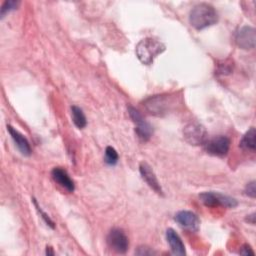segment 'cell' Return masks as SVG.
<instances>
[{
  "label": "cell",
  "mask_w": 256,
  "mask_h": 256,
  "mask_svg": "<svg viewBox=\"0 0 256 256\" xmlns=\"http://www.w3.org/2000/svg\"><path fill=\"white\" fill-rule=\"evenodd\" d=\"M199 199L204 205L208 207L224 206L227 208H234L238 205L237 200L235 198L219 192H213V191L201 193L199 195Z\"/></svg>",
  "instance_id": "obj_4"
},
{
  "label": "cell",
  "mask_w": 256,
  "mask_h": 256,
  "mask_svg": "<svg viewBox=\"0 0 256 256\" xmlns=\"http://www.w3.org/2000/svg\"><path fill=\"white\" fill-rule=\"evenodd\" d=\"M139 171H140V175H141L142 179L147 183V185L152 190H154L157 194L163 195V191L160 186V183H159L154 171L152 170L151 166L146 162H141L139 165Z\"/></svg>",
  "instance_id": "obj_11"
},
{
  "label": "cell",
  "mask_w": 256,
  "mask_h": 256,
  "mask_svg": "<svg viewBox=\"0 0 256 256\" xmlns=\"http://www.w3.org/2000/svg\"><path fill=\"white\" fill-rule=\"evenodd\" d=\"M51 176L53 180L62 188L67 190L68 192H73L75 189V185L73 180L68 175L67 171L61 167H55L51 171Z\"/></svg>",
  "instance_id": "obj_12"
},
{
  "label": "cell",
  "mask_w": 256,
  "mask_h": 256,
  "mask_svg": "<svg viewBox=\"0 0 256 256\" xmlns=\"http://www.w3.org/2000/svg\"><path fill=\"white\" fill-rule=\"evenodd\" d=\"M33 202H34V204H35V206H36V208H37V210L39 211V213L41 214V217H42V219L46 222V224L49 226V227H51L52 229L55 227V225H54V222L50 219V217L45 213V212H43L42 210H41V208L38 206V204H37V202H36V200L35 199H33Z\"/></svg>",
  "instance_id": "obj_21"
},
{
  "label": "cell",
  "mask_w": 256,
  "mask_h": 256,
  "mask_svg": "<svg viewBox=\"0 0 256 256\" xmlns=\"http://www.w3.org/2000/svg\"><path fill=\"white\" fill-rule=\"evenodd\" d=\"M255 29L251 26L241 27L235 36V41L237 45L245 50L253 49L255 47Z\"/></svg>",
  "instance_id": "obj_10"
},
{
  "label": "cell",
  "mask_w": 256,
  "mask_h": 256,
  "mask_svg": "<svg viewBox=\"0 0 256 256\" xmlns=\"http://www.w3.org/2000/svg\"><path fill=\"white\" fill-rule=\"evenodd\" d=\"M118 158L117 151L113 147L107 146L105 149V162L108 165H115L118 162Z\"/></svg>",
  "instance_id": "obj_17"
},
{
  "label": "cell",
  "mask_w": 256,
  "mask_h": 256,
  "mask_svg": "<svg viewBox=\"0 0 256 256\" xmlns=\"http://www.w3.org/2000/svg\"><path fill=\"white\" fill-rule=\"evenodd\" d=\"M135 254L136 255H140V256H150V255H155L156 252L148 247V246H139L136 250H135Z\"/></svg>",
  "instance_id": "obj_20"
},
{
  "label": "cell",
  "mask_w": 256,
  "mask_h": 256,
  "mask_svg": "<svg viewBox=\"0 0 256 256\" xmlns=\"http://www.w3.org/2000/svg\"><path fill=\"white\" fill-rule=\"evenodd\" d=\"M248 217H246V221H248L249 223H251L252 225H254L255 224V213H252V214H250V215H247Z\"/></svg>",
  "instance_id": "obj_24"
},
{
  "label": "cell",
  "mask_w": 256,
  "mask_h": 256,
  "mask_svg": "<svg viewBox=\"0 0 256 256\" xmlns=\"http://www.w3.org/2000/svg\"><path fill=\"white\" fill-rule=\"evenodd\" d=\"M245 194L251 198H255L256 197V188H255V181H251L249 182L244 190Z\"/></svg>",
  "instance_id": "obj_22"
},
{
  "label": "cell",
  "mask_w": 256,
  "mask_h": 256,
  "mask_svg": "<svg viewBox=\"0 0 256 256\" xmlns=\"http://www.w3.org/2000/svg\"><path fill=\"white\" fill-rule=\"evenodd\" d=\"M255 137H256V130L254 127H251L242 137L239 146L244 149V150H248L251 152H255L256 150V141H255Z\"/></svg>",
  "instance_id": "obj_15"
},
{
  "label": "cell",
  "mask_w": 256,
  "mask_h": 256,
  "mask_svg": "<svg viewBox=\"0 0 256 256\" xmlns=\"http://www.w3.org/2000/svg\"><path fill=\"white\" fill-rule=\"evenodd\" d=\"M46 255H54V252L52 251L51 247H47L46 248Z\"/></svg>",
  "instance_id": "obj_25"
},
{
  "label": "cell",
  "mask_w": 256,
  "mask_h": 256,
  "mask_svg": "<svg viewBox=\"0 0 256 256\" xmlns=\"http://www.w3.org/2000/svg\"><path fill=\"white\" fill-rule=\"evenodd\" d=\"M218 21V13L215 8L208 3L195 5L189 14L190 25L196 30L205 29L214 25Z\"/></svg>",
  "instance_id": "obj_1"
},
{
  "label": "cell",
  "mask_w": 256,
  "mask_h": 256,
  "mask_svg": "<svg viewBox=\"0 0 256 256\" xmlns=\"http://www.w3.org/2000/svg\"><path fill=\"white\" fill-rule=\"evenodd\" d=\"M183 137L190 145H203L207 141V131L202 124L191 122L184 127Z\"/></svg>",
  "instance_id": "obj_5"
},
{
  "label": "cell",
  "mask_w": 256,
  "mask_h": 256,
  "mask_svg": "<svg viewBox=\"0 0 256 256\" xmlns=\"http://www.w3.org/2000/svg\"><path fill=\"white\" fill-rule=\"evenodd\" d=\"M166 239H167L170 249L174 255L182 256V255L186 254L185 245L182 242L181 237L178 235V233L174 229L168 228L166 230Z\"/></svg>",
  "instance_id": "obj_13"
},
{
  "label": "cell",
  "mask_w": 256,
  "mask_h": 256,
  "mask_svg": "<svg viewBox=\"0 0 256 256\" xmlns=\"http://www.w3.org/2000/svg\"><path fill=\"white\" fill-rule=\"evenodd\" d=\"M239 253L242 254V255H254V251L252 250V248L248 244H244L241 247Z\"/></svg>",
  "instance_id": "obj_23"
},
{
  "label": "cell",
  "mask_w": 256,
  "mask_h": 256,
  "mask_svg": "<svg viewBox=\"0 0 256 256\" xmlns=\"http://www.w3.org/2000/svg\"><path fill=\"white\" fill-rule=\"evenodd\" d=\"M177 102L174 94L154 95L144 101L145 109L154 116H164L172 111Z\"/></svg>",
  "instance_id": "obj_3"
},
{
  "label": "cell",
  "mask_w": 256,
  "mask_h": 256,
  "mask_svg": "<svg viewBox=\"0 0 256 256\" xmlns=\"http://www.w3.org/2000/svg\"><path fill=\"white\" fill-rule=\"evenodd\" d=\"M128 113L135 124V132L137 136L144 142L148 141L153 134L152 126L143 118L141 113L136 108L129 106Z\"/></svg>",
  "instance_id": "obj_6"
},
{
  "label": "cell",
  "mask_w": 256,
  "mask_h": 256,
  "mask_svg": "<svg viewBox=\"0 0 256 256\" xmlns=\"http://www.w3.org/2000/svg\"><path fill=\"white\" fill-rule=\"evenodd\" d=\"M165 49L166 46L162 42L154 38L147 37L137 43L135 53L141 63L150 65L158 55L165 51Z\"/></svg>",
  "instance_id": "obj_2"
},
{
  "label": "cell",
  "mask_w": 256,
  "mask_h": 256,
  "mask_svg": "<svg viewBox=\"0 0 256 256\" xmlns=\"http://www.w3.org/2000/svg\"><path fill=\"white\" fill-rule=\"evenodd\" d=\"M71 115H72V120L73 123L75 124V126L79 129H83L86 124H87V120L85 117V114L83 112V110L78 107V106H71Z\"/></svg>",
  "instance_id": "obj_16"
},
{
  "label": "cell",
  "mask_w": 256,
  "mask_h": 256,
  "mask_svg": "<svg viewBox=\"0 0 256 256\" xmlns=\"http://www.w3.org/2000/svg\"><path fill=\"white\" fill-rule=\"evenodd\" d=\"M7 130L9 132V134L11 135L12 139L14 140L17 148L19 149V151L21 152L22 155L24 156H29L31 154V147L29 144V141L27 140V138L21 134L18 130H16L14 127H12L11 125H7Z\"/></svg>",
  "instance_id": "obj_14"
},
{
  "label": "cell",
  "mask_w": 256,
  "mask_h": 256,
  "mask_svg": "<svg viewBox=\"0 0 256 256\" xmlns=\"http://www.w3.org/2000/svg\"><path fill=\"white\" fill-rule=\"evenodd\" d=\"M107 244L108 246L117 253L124 254L128 250L129 241L124 233V231L120 228H113L107 235Z\"/></svg>",
  "instance_id": "obj_8"
},
{
  "label": "cell",
  "mask_w": 256,
  "mask_h": 256,
  "mask_svg": "<svg viewBox=\"0 0 256 256\" xmlns=\"http://www.w3.org/2000/svg\"><path fill=\"white\" fill-rule=\"evenodd\" d=\"M174 219L182 228L190 232H197L200 228V220L192 211L181 210L175 214Z\"/></svg>",
  "instance_id": "obj_9"
},
{
  "label": "cell",
  "mask_w": 256,
  "mask_h": 256,
  "mask_svg": "<svg viewBox=\"0 0 256 256\" xmlns=\"http://www.w3.org/2000/svg\"><path fill=\"white\" fill-rule=\"evenodd\" d=\"M20 5L19 1H15V0H8L5 1L1 7V11H0V15L1 18H3L7 13L15 10L18 8V6Z\"/></svg>",
  "instance_id": "obj_18"
},
{
  "label": "cell",
  "mask_w": 256,
  "mask_h": 256,
  "mask_svg": "<svg viewBox=\"0 0 256 256\" xmlns=\"http://www.w3.org/2000/svg\"><path fill=\"white\" fill-rule=\"evenodd\" d=\"M204 145L207 153L217 157H224L229 152L230 139L226 136L219 135L207 140Z\"/></svg>",
  "instance_id": "obj_7"
},
{
  "label": "cell",
  "mask_w": 256,
  "mask_h": 256,
  "mask_svg": "<svg viewBox=\"0 0 256 256\" xmlns=\"http://www.w3.org/2000/svg\"><path fill=\"white\" fill-rule=\"evenodd\" d=\"M233 67V63L230 60H225L224 62L220 63L218 65V69H217V73L222 74V75H226L229 74L232 70Z\"/></svg>",
  "instance_id": "obj_19"
}]
</instances>
